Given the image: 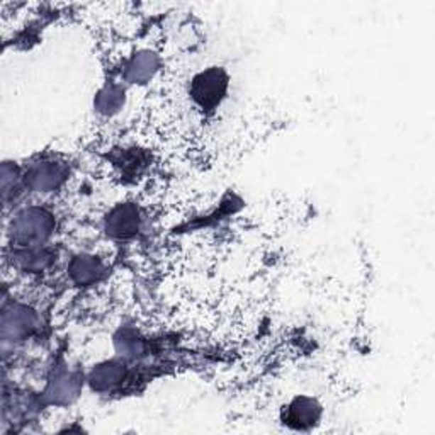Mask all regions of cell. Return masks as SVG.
I'll return each instance as SVG.
<instances>
[{
	"instance_id": "277c9868",
	"label": "cell",
	"mask_w": 435,
	"mask_h": 435,
	"mask_svg": "<svg viewBox=\"0 0 435 435\" xmlns=\"http://www.w3.org/2000/svg\"><path fill=\"white\" fill-rule=\"evenodd\" d=\"M28 181L34 190L46 193V190L58 186V182L62 181V168L55 163H41L29 172Z\"/></svg>"
},
{
	"instance_id": "7a4b0ae2",
	"label": "cell",
	"mask_w": 435,
	"mask_h": 435,
	"mask_svg": "<svg viewBox=\"0 0 435 435\" xmlns=\"http://www.w3.org/2000/svg\"><path fill=\"white\" fill-rule=\"evenodd\" d=\"M225 77L220 70H210L194 80V97L203 106H213L225 92Z\"/></svg>"
},
{
	"instance_id": "6da1fadb",
	"label": "cell",
	"mask_w": 435,
	"mask_h": 435,
	"mask_svg": "<svg viewBox=\"0 0 435 435\" xmlns=\"http://www.w3.org/2000/svg\"><path fill=\"white\" fill-rule=\"evenodd\" d=\"M53 228V221L46 211L31 208L17 216L12 225V235L21 245H38L45 242Z\"/></svg>"
},
{
	"instance_id": "ba28073f",
	"label": "cell",
	"mask_w": 435,
	"mask_h": 435,
	"mask_svg": "<svg viewBox=\"0 0 435 435\" xmlns=\"http://www.w3.org/2000/svg\"><path fill=\"white\" fill-rule=\"evenodd\" d=\"M318 407L311 402V399L301 398L296 399L291 404V419H293L298 425L313 424V420L318 419Z\"/></svg>"
},
{
	"instance_id": "8fae6325",
	"label": "cell",
	"mask_w": 435,
	"mask_h": 435,
	"mask_svg": "<svg viewBox=\"0 0 435 435\" xmlns=\"http://www.w3.org/2000/svg\"><path fill=\"white\" fill-rule=\"evenodd\" d=\"M53 394L56 399L67 398V397H70V394H75V382L72 381V377L67 376V374L60 376L53 385Z\"/></svg>"
},
{
	"instance_id": "9c48e42d",
	"label": "cell",
	"mask_w": 435,
	"mask_h": 435,
	"mask_svg": "<svg viewBox=\"0 0 435 435\" xmlns=\"http://www.w3.org/2000/svg\"><path fill=\"white\" fill-rule=\"evenodd\" d=\"M156 67V60L151 53H140L134 56V60L129 65V77L133 80H145L154 73Z\"/></svg>"
},
{
	"instance_id": "3957f363",
	"label": "cell",
	"mask_w": 435,
	"mask_h": 435,
	"mask_svg": "<svg viewBox=\"0 0 435 435\" xmlns=\"http://www.w3.org/2000/svg\"><path fill=\"white\" fill-rule=\"evenodd\" d=\"M109 233L114 237H129L138 230V213L133 206L116 208L107 220Z\"/></svg>"
},
{
	"instance_id": "8992f818",
	"label": "cell",
	"mask_w": 435,
	"mask_h": 435,
	"mask_svg": "<svg viewBox=\"0 0 435 435\" xmlns=\"http://www.w3.org/2000/svg\"><path fill=\"white\" fill-rule=\"evenodd\" d=\"M123 376H124V369L121 367L119 364L111 362V364L101 365L97 371H94L92 385H94V388H97V390L112 388V386H116L117 382L123 381Z\"/></svg>"
},
{
	"instance_id": "5b68a950",
	"label": "cell",
	"mask_w": 435,
	"mask_h": 435,
	"mask_svg": "<svg viewBox=\"0 0 435 435\" xmlns=\"http://www.w3.org/2000/svg\"><path fill=\"white\" fill-rule=\"evenodd\" d=\"M34 316L28 315V311L16 308L12 313H6L4 316V338H19L33 328Z\"/></svg>"
},
{
	"instance_id": "52a82bcc",
	"label": "cell",
	"mask_w": 435,
	"mask_h": 435,
	"mask_svg": "<svg viewBox=\"0 0 435 435\" xmlns=\"http://www.w3.org/2000/svg\"><path fill=\"white\" fill-rule=\"evenodd\" d=\"M101 272V264L94 257H78L72 264V276L78 284H87L92 282Z\"/></svg>"
},
{
	"instance_id": "30bf717a",
	"label": "cell",
	"mask_w": 435,
	"mask_h": 435,
	"mask_svg": "<svg viewBox=\"0 0 435 435\" xmlns=\"http://www.w3.org/2000/svg\"><path fill=\"white\" fill-rule=\"evenodd\" d=\"M123 102V90H119L117 87H107L104 92L99 95V109L104 112H112Z\"/></svg>"
}]
</instances>
